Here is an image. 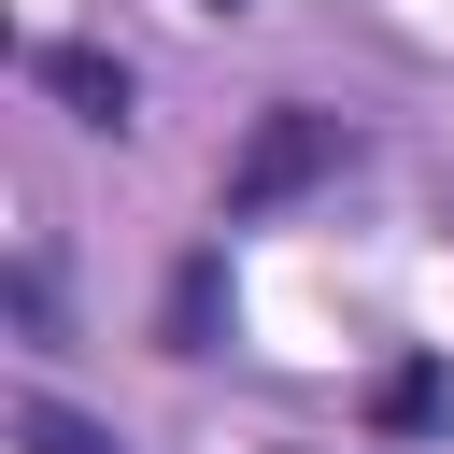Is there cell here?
I'll return each instance as SVG.
<instances>
[{
	"instance_id": "cell-5",
	"label": "cell",
	"mask_w": 454,
	"mask_h": 454,
	"mask_svg": "<svg viewBox=\"0 0 454 454\" xmlns=\"http://www.w3.org/2000/svg\"><path fill=\"white\" fill-rule=\"evenodd\" d=\"M440 411H454L440 369H397V383H383V426H440Z\"/></svg>"
},
{
	"instance_id": "cell-2",
	"label": "cell",
	"mask_w": 454,
	"mask_h": 454,
	"mask_svg": "<svg viewBox=\"0 0 454 454\" xmlns=\"http://www.w3.org/2000/svg\"><path fill=\"white\" fill-rule=\"evenodd\" d=\"M28 71H43V85H57L85 128H128V99H142V85H128V57H99V43H43Z\"/></svg>"
},
{
	"instance_id": "cell-6",
	"label": "cell",
	"mask_w": 454,
	"mask_h": 454,
	"mask_svg": "<svg viewBox=\"0 0 454 454\" xmlns=\"http://www.w3.org/2000/svg\"><path fill=\"white\" fill-rule=\"evenodd\" d=\"M213 14H241V0H213Z\"/></svg>"
},
{
	"instance_id": "cell-3",
	"label": "cell",
	"mask_w": 454,
	"mask_h": 454,
	"mask_svg": "<svg viewBox=\"0 0 454 454\" xmlns=\"http://www.w3.org/2000/svg\"><path fill=\"white\" fill-rule=\"evenodd\" d=\"M213 312H227V255H184V270H170V312H156L170 355H213Z\"/></svg>"
},
{
	"instance_id": "cell-1",
	"label": "cell",
	"mask_w": 454,
	"mask_h": 454,
	"mask_svg": "<svg viewBox=\"0 0 454 454\" xmlns=\"http://www.w3.org/2000/svg\"><path fill=\"white\" fill-rule=\"evenodd\" d=\"M340 156H355V128H340V114H312V99H270V114H255V142L227 156V213H284V199H312Z\"/></svg>"
},
{
	"instance_id": "cell-4",
	"label": "cell",
	"mask_w": 454,
	"mask_h": 454,
	"mask_svg": "<svg viewBox=\"0 0 454 454\" xmlns=\"http://www.w3.org/2000/svg\"><path fill=\"white\" fill-rule=\"evenodd\" d=\"M14 440H28V454H128L114 426H85V411H57V397H14Z\"/></svg>"
}]
</instances>
